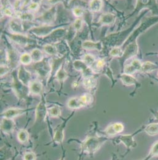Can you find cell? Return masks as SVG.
<instances>
[{
	"label": "cell",
	"mask_w": 158,
	"mask_h": 160,
	"mask_svg": "<svg viewBox=\"0 0 158 160\" xmlns=\"http://www.w3.org/2000/svg\"><path fill=\"white\" fill-rule=\"evenodd\" d=\"M82 47L86 49H100L101 44L99 42H94L91 41H84L82 44Z\"/></svg>",
	"instance_id": "cell-21"
},
{
	"label": "cell",
	"mask_w": 158,
	"mask_h": 160,
	"mask_svg": "<svg viewBox=\"0 0 158 160\" xmlns=\"http://www.w3.org/2000/svg\"><path fill=\"white\" fill-rule=\"evenodd\" d=\"M59 160H65V154H64V153H63L62 157L60 158Z\"/></svg>",
	"instance_id": "cell-43"
},
{
	"label": "cell",
	"mask_w": 158,
	"mask_h": 160,
	"mask_svg": "<svg viewBox=\"0 0 158 160\" xmlns=\"http://www.w3.org/2000/svg\"><path fill=\"white\" fill-rule=\"evenodd\" d=\"M97 82L96 80L91 76L86 77L83 80V84L84 87L88 89H91L96 86Z\"/></svg>",
	"instance_id": "cell-17"
},
{
	"label": "cell",
	"mask_w": 158,
	"mask_h": 160,
	"mask_svg": "<svg viewBox=\"0 0 158 160\" xmlns=\"http://www.w3.org/2000/svg\"><path fill=\"white\" fill-rule=\"evenodd\" d=\"M11 38L17 43H19L20 44H26L28 42V40L27 37L20 35H17V34L13 35Z\"/></svg>",
	"instance_id": "cell-27"
},
{
	"label": "cell",
	"mask_w": 158,
	"mask_h": 160,
	"mask_svg": "<svg viewBox=\"0 0 158 160\" xmlns=\"http://www.w3.org/2000/svg\"><path fill=\"white\" fill-rule=\"evenodd\" d=\"M107 140V138L97 136H89L81 144L82 153L93 155L100 148L102 144Z\"/></svg>",
	"instance_id": "cell-1"
},
{
	"label": "cell",
	"mask_w": 158,
	"mask_h": 160,
	"mask_svg": "<svg viewBox=\"0 0 158 160\" xmlns=\"http://www.w3.org/2000/svg\"><path fill=\"white\" fill-rule=\"evenodd\" d=\"M48 113L51 117H58L61 115V109L59 106H53L48 109Z\"/></svg>",
	"instance_id": "cell-26"
},
{
	"label": "cell",
	"mask_w": 158,
	"mask_h": 160,
	"mask_svg": "<svg viewBox=\"0 0 158 160\" xmlns=\"http://www.w3.org/2000/svg\"><path fill=\"white\" fill-rule=\"evenodd\" d=\"M150 155L151 157L158 156V141L156 142L151 147Z\"/></svg>",
	"instance_id": "cell-35"
},
{
	"label": "cell",
	"mask_w": 158,
	"mask_h": 160,
	"mask_svg": "<svg viewBox=\"0 0 158 160\" xmlns=\"http://www.w3.org/2000/svg\"><path fill=\"white\" fill-rule=\"evenodd\" d=\"M47 112V110L46 106L45 101L42 100L38 105L36 108V112H35L36 121L37 122L43 121L46 118Z\"/></svg>",
	"instance_id": "cell-3"
},
{
	"label": "cell",
	"mask_w": 158,
	"mask_h": 160,
	"mask_svg": "<svg viewBox=\"0 0 158 160\" xmlns=\"http://www.w3.org/2000/svg\"><path fill=\"white\" fill-rule=\"evenodd\" d=\"M35 69L42 78L46 77L51 71V66L47 62H38L35 65Z\"/></svg>",
	"instance_id": "cell-5"
},
{
	"label": "cell",
	"mask_w": 158,
	"mask_h": 160,
	"mask_svg": "<svg viewBox=\"0 0 158 160\" xmlns=\"http://www.w3.org/2000/svg\"><path fill=\"white\" fill-rule=\"evenodd\" d=\"M145 131L148 135L151 136H155L157 135L158 134V122L149 124L146 128Z\"/></svg>",
	"instance_id": "cell-20"
},
{
	"label": "cell",
	"mask_w": 158,
	"mask_h": 160,
	"mask_svg": "<svg viewBox=\"0 0 158 160\" xmlns=\"http://www.w3.org/2000/svg\"><path fill=\"white\" fill-rule=\"evenodd\" d=\"M142 64L138 60L135 59L132 62V63L127 65L124 68V72L126 74L131 75L136 73L137 71L141 70Z\"/></svg>",
	"instance_id": "cell-8"
},
{
	"label": "cell",
	"mask_w": 158,
	"mask_h": 160,
	"mask_svg": "<svg viewBox=\"0 0 158 160\" xmlns=\"http://www.w3.org/2000/svg\"><path fill=\"white\" fill-rule=\"evenodd\" d=\"M111 160H116V157H113V158H111Z\"/></svg>",
	"instance_id": "cell-44"
},
{
	"label": "cell",
	"mask_w": 158,
	"mask_h": 160,
	"mask_svg": "<svg viewBox=\"0 0 158 160\" xmlns=\"http://www.w3.org/2000/svg\"><path fill=\"white\" fill-rule=\"evenodd\" d=\"M32 60L31 55L28 53H24L20 57V62L23 65H28Z\"/></svg>",
	"instance_id": "cell-29"
},
{
	"label": "cell",
	"mask_w": 158,
	"mask_h": 160,
	"mask_svg": "<svg viewBox=\"0 0 158 160\" xmlns=\"http://www.w3.org/2000/svg\"><path fill=\"white\" fill-rule=\"evenodd\" d=\"M94 61H95V59H94V56H92L90 54H86V55H85V56L84 58V62L87 66L92 65L94 63Z\"/></svg>",
	"instance_id": "cell-31"
},
{
	"label": "cell",
	"mask_w": 158,
	"mask_h": 160,
	"mask_svg": "<svg viewBox=\"0 0 158 160\" xmlns=\"http://www.w3.org/2000/svg\"></svg>",
	"instance_id": "cell-46"
},
{
	"label": "cell",
	"mask_w": 158,
	"mask_h": 160,
	"mask_svg": "<svg viewBox=\"0 0 158 160\" xmlns=\"http://www.w3.org/2000/svg\"><path fill=\"white\" fill-rule=\"evenodd\" d=\"M29 89L31 93L35 95H38L42 91V84L37 81H34L33 82H30L29 84Z\"/></svg>",
	"instance_id": "cell-15"
},
{
	"label": "cell",
	"mask_w": 158,
	"mask_h": 160,
	"mask_svg": "<svg viewBox=\"0 0 158 160\" xmlns=\"http://www.w3.org/2000/svg\"><path fill=\"white\" fill-rule=\"evenodd\" d=\"M72 86H73V88H77L78 86V82L77 81H74L72 84Z\"/></svg>",
	"instance_id": "cell-42"
},
{
	"label": "cell",
	"mask_w": 158,
	"mask_h": 160,
	"mask_svg": "<svg viewBox=\"0 0 158 160\" xmlns=\"http://www.w3.org/2000/svg\"><path fill=\"white\" fill-rule=\"evenodd\" d=\"M40 4L37 2H32L28 7L30 11H37L39 9Z\"/></svg>",
	"instance_id": "cell-38"
},
{
	"label": "cell",
	"mask_w": 158,
	"mask_h": 160,
	"mask_svg": "<svg viewBox=\"0 0 158 160\" xmlns=\"http://www.w3.org/2000/svg\"><path fill=\"white\" fill-rule=\"evenodd\" d=\"M115 16L111 13L103 14L100 19V23L103 25H110L114 22Z\"/></svg>",
	"instance_id": "cell-16"
},
{
	"label": "cell",
	"mask_w": 158,
	"mask_h": 160,
	"mask_svg": "<svg viewBox=\"0 0 158 160\" xmlns=\"http://www.w3.org/2000/svg\"><path fill=\"white\" fill-rule=\"evenodd\" d=\"M157 68L156 65L151 62H145L141 65V71L145 73H150Z\"/></svg>",
	"instance_id": "cell-19"
},
{
	"label": "cell",
	"mask_w": 158,
	"mask_h": 160,
	"mask_svg": "<svg viewBox=\"0 0 158 160\" xmlns=\"http://www.w3.org/2000/svg\"><path fill=\"white\" fill-rule=\"evenodd\" d=\"M17 139L21 143H26L29 139V133L25 129L20 130L17 134Z\"/></svg>",
	"instance_id": "cell-22"
},
{
	"label": "cell",
	"mask_w": 158,
	"mask_h": 160,
	"mask_svg": "<svg viewBox=\"0 0 158 160\" xmlns=\"http://www.w3.org/2000/svg\"><path fill=\"white\" fill-rule=\"evenodd\" d=\"M74 67L77 70L81 71L84 73H85V75H86L85 77L90 76V73L91 72V71L87 67V65L84 63V62L77 60L74 63Z\"/></svg>",
	"instance_id": "cell-13"
},
{
	"label": "cell",
	"mask_w": 158,
	"mask_h": 160,
	"mask_svg": "<svg viewBox=\"0 0 158 160\" xmlns=\"http://www.w3.org/2000/svg\"><path fill=\"white\" fill-rule=\"evenodd\" d=\"M30 73L27 71V70L24 68L23 66H21L18 73V79L21 81L23 84L27 85L30 84Z\"/></svg>",
	"instance_id": "cell-10"
},
{
	"label": "cell",
	"mask_w": 158,
	"mask_h": 160,
	"mask_svg": "<svg viewBox=\"0 0 158 160\" xmlns=\"http://www.w3.org/2000/svg\"><path fill=\"white\" fill-rule=\"evenodd\" d=\"M124 130V126L121 122H115L108 126L105 130V134L108 136H113L122 132Z\"/></svg>",
	"instance_id": "cell-4"
},
{
	"label": "cell",
	"mask_w": 158,
	"mask_h": 160,
	"mask_svg": "<svg viewBox=\"0 0 158 160\" xmlns=\"http://www.w3.org/2000/svg\"><path fill=\"white\" fill-rule=\"evenodd\" d=\"M118 140L122 142L127 148H133L136 146V143L133 139V135H122L119 136Z\"/></svg>",
	"instance_id": "cell-11"
},
{
	"label": "cell",
	"mask_w": 158,
	"mask_h": 160,
	"mask_svg": "<svg viewBox=\"0 0 158 160\" xmlns=\"http://www.w3.org/2000/svg\"><path fill=\"white\" fill-rule=\"evenodd\" d=\"M82 25V22L81 19H78L75 20V22H74V27L75 28L76 30H79Z\"/></svg>",
	"instance_id": "cell-37"
},
{
	"label": "cell",
	"mask_w": 158,
	"mask_h": 160,
	"mask_svg": "<svg viewBox=\"0 0 158 160\" xmlns=\"http://www.w3.org/2000/svg\"><path fill=\"white\" fill-rule=\"evenodd\" d=\"M9 71V69L6 67H3L1 66V76L2 77L5 73H7Z\"/></svg>",
	"instance_id": "cell-40"
},
{
	"label": "cell",
	"mask_w": 158,
	"mask_h": 160,
	"mask_svg": "<svg viewBox=\"0 0 158 160\" xmlns=\"http://www.w3.org/2000/svg\"><path fill=\"white\" fill-rule=\"evenodd\" d=\"M2 11L4 14L7 16H11L12 14V12L11 10L9 8H6V7H2Z\"/></svg>",
	"instance_id": "cell-39"
},
{
	"label": "cell",
	"mask_w": 158,
	"mask_h": 160,
	"mask_svg": "<svg viewBox=\"0 0 158 160\" xmlns=\"http://www.w3.org/2000/svg\"><path fill=\"white\" fill-rule=\"evenodd\" d=\"M110 55L113 57H118L122 55V52L119 48H114L110 51Z\"/></svg>",
	"instance_id": "cell-32"
},
{
	"label": "cell",
	"mask_w": 158,
	"mask_h": 160,
	"mask_svg": "<svg viewBox=\"0 0 158 160\" xmlns=\"http://www.w3.org/2000/svg\"><path fill=\"white\" fill-rule=\"evenodd\" d=\"M66 121L62 122L59 126L58 127V128L57 129V130L55 132L54 134V141L57 143H62L63 138H64V128L65 127V124H66Z\"/></svg>",
	"instance_id": "cell-12"
},
{
	"label": "cell",
	"mask_w": 158,
	"mask_h": 160,
	"mask_svg": "<svg viewBox=\"0 0 158 160\" xmlns=\"http://www.w3.org/2000/svg\"><path fill=\"white\" fill-rule=\"evenodd\" d=\"M15 127V123L13 120L7 118H2L1 128L2 131L6 133H11L13 131Z\"/></svg>",
	"instance_id": "cell-9"
},
{
	"label": "cell",
	"mask_w": 158,
	"mask_h": 160,
	"mask_svg": "<svg viewBox=\"0 0 158 160\" xmlns=\"http://www.w3.org/2000/svg\"><path fill=\"white\" fill-rule=\"evenodd\" d=\"M31 57H32V59L33 62L38 63L42 60V58H43V55H42V52L40 51V49H35L32 51Z\"/></svg>",
	"instance_id": "cell-23"
},
{
	"label": "cell",
	"mask_w": 158,
	"mask_h": 160,
	"mask_svg": "<svg viewBox=\"0 0 158 160\" xmlns=\"http://www.w3.org/2000/svg\"></svg>",
	"instance_id": "cell-47"
},
{
	"label": "cell",
	"mask_w": 158,
	"mask_h": 160,
	"mask_svg": "<svg viewBox=\"0 0 158 160\" xmlns=\"http://www.w3.org/2000/svg\"><path fill=\"white\" fill-rule=\"evenodd\" d=\"M102 7V1H91L89 4V8L93 12H99L100 11Z\"/></svg>",
	"instance_id": "cell-25"
},
{
	"label": "cell",
	"mask_w": 158,
	"mask_h": 160,
	"mask_svg": "<svg viewBox=\"0 0 158 160\" xmlns=\"http://www.w3.org/2000/svg\"><path fill=\"white\" fill-rule=\"evenodd\" d=\"M73 12L74 15H75L76 17L80 18V17H81V16L83 15V14H84V11H83V9H82V8L77 7V8H75L73 9Z\"/></svg>",
	"instance_id": "cell-36"
},
{
	"label": "cell",
	"mask_w": 158,
	"mask_h": 160,
	"mask_svg": "<svg viewBox=\"0 0 158 160\" xmlns=\"http://www.w3.org/2000/svg\"><path fill=\"white\" fill-rule=\"evenodd\" d=\"M56 77L60 81H63L67 78V73L63 67H61L56 73Z\"/></svg>",
	"instance_id": "cell-28"
},
{
	"label": "cell",
	"mask_w": 158,
	"mask_h": 160,
	"mask_svg": "<svg viewBox=\"0 0 158 160\" xmlns=\"http://www.w3.org/2000/svg\"><path fill=\"white\" fill-rule=\"evenodd\" d=\"M27 110L25 109H20L17 108H9L5 112H4L2 113V117L4 118H7V119H11L12 120L14 118L21 115L23 113H25Z\"/></svg>",
	"instance_id": "cell-6"
},
{
	"label": "cell",
	"mask_w": 158,
	"mask_h": 160,
	"mask_svg": "<svg viewBox=\"0 0 158 160\" xmlns=\"http://www.w3.org/2000/svg\"><path fill=\"white\" fill-rule=\"evenodd\" d=\"M104 64H105L104 60H103V59H100V60H99L97 61L96 65H97L98 68H102L103 67Z\"/></svg>",
	"instance_id": "cell-41"
},
{
	"label": "cell",
	"mask_w": 158,
	"mask_h": 160,
	"mask_svg": "<svg viewBox=\"0 0 158 160\" xmlns=\"http://www.w3.org/2000/svg\"><path fill=\"white\" fill-rule=\"evenodd\" d=\"M156 118H157V119L158 120V113H156Z\"/></svg>",
	"instance_id": "cell-45"
},
{
	"label": "cell",
	"mask_w": 158,
	"mask_h": 160,
	"mask_svg": "<svg viewBox=\"0 0 158 160\" xmlns=\"http://www.w3.org/2000/svg\"><path fill=\"white\" fill-rule=\"evenodd\" d=\"M44 49L46 52L49 55H54L56 54V48L51 44H46L44 46Z\"/></svg>",
	"instance_id": "cell-30"
},
{
	"label": "cell",
	"mask_w": 158,
	"mask_h": 160,
	"mask_svg": "<svg viewBox=\"0 0 158 160\" xmlns=\"http://www.w3.org/2000/svg\"><path fill=\"white\" fill-rule=\"evenodd\" d=\"M25 87V84H23L21 81L19 80V79L14 78V88L15 91L19 98H23L27 96V92L28 91Z\"/></svg>",
	"instance_id": "cell-7"
},
{
	"label": "cell",
	"mask_w": 158,
	"mask_h": 160,
	"mask_svg": "<svg viewBox=\"0 0 158 160\" xmlns=\"http://www.w3.org/2000/svg\"><path fill=\"white\" fill-rule=\"evenodd\" d=\"M121 79L122 83L126 86L133 85L137 82V80H136L133 77H132L131 75H128L126 73L121 75Z\"/></svg>",
	"instance_id": "cell-18"
},
{
	"label": "cell",
	"mask_w": 158,
	"mask_h": 160,
	"mask_svg": "<svg viewBox=\"0 0 158 160\" xmlns=\"http://www.w3.org/2000/svg\"><path fill=\"white\" fill-rule=\"evenodd\" d=\"M19 18L22 20H32L33 18V15L30 13H20Z\"/></svg>",
	"instance_id": "cell-34"
},
{
	"label": "cell",
	"mask_w": 158,
	"mask_h": 160,
	"mask_svg": "<svg viewBox=\"0 0 158 160\" xmlns=\"http://www.w3.org/2000/svg\"><path fill=\"white\" fill-rule=\"evenodd\" d=\"M36 155L33 152H28L24 154V160H36Z\"/></svg>",
	"instance_id": "cell-33"
},
{
	"label": "cell",
	"mask_w": 158,
	"mask_h": 160,
	"mask_svg": "<svg viewBox=\"0 0 158 160\" xmlns=\"http://www.w3.org/2000/svg\"><path fill=\"white\" fill-rule=\"evenodd\" d=\"M138 51V46L136 43H132L129 44L126 49L123 56L125 58H129L137 54Z\"/></svg>",
	"instance_id": "cell-14"
},
{
	"label": "cell",
	"mask_w": 158,
	"mask_h": 160,
	"mask_svg": "<svg viewBox=\"0 0 158 160\" xmlns=\"http://www.w3.org/2000/svg\"><path fill=\"white\" fill-rule=\"evenodd\" d=\"M89 105V100L86 94L78 98H73L68 100L67 105L71 109H78Z\"/></svg>",
	"instance_id": "cell-2"
},
{
	"label": "cell",
	"mask_w": 158,
	"mask_h": 160,
	"mask_svg": "<svg viewBox=\"0 0 158 160\" xmlns=\"http://www.w3.org/2000/svg\"><path fill=\"white\" fill-rule=\"evenodd\" d=\"M10 27L12 30L16 33H19L22 32V27L21 25L20 22H19L17 20H12L10 22Z\"/></svg>",
	"instance_id": "cell-24"
}]
</instances>
